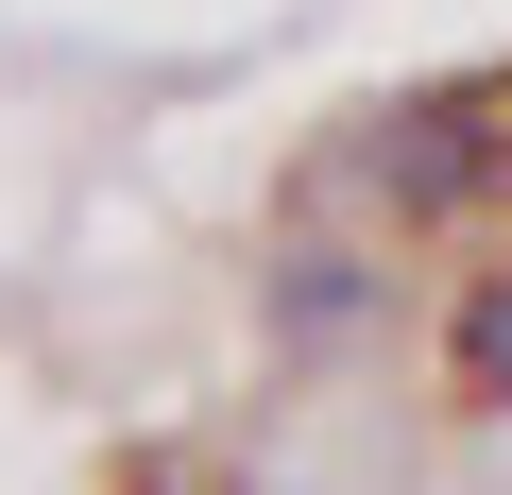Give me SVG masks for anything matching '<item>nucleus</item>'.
<instances>
[{"instance_id": "nucleus-1", "label": "nucleus", "mask_w": 512, "mask_h": 495, "mask_svg": "<svg viewBox=\"0 0 512 495\" xmlns=\"http://www.w3.org/2000/svg\"><path fill=\"white\" fill-rule=\"evenodd\" d=\"M325 188H342V222H376V239L478 222V205L512 188V86H393V103H359V120L325 137Z\"/></svg>"}, {"instance_id": "nucleus-2", "label": "nucleus", "mask_w": 512, "mask_h": 495, "mask_svg": "<svg viewBox=\"0 0 512 495\" xmlns=\"http://www.w3.org/2000/svg\"><path fill=\"white\" fill-rule=\"evenodd\" d=\"M376 308H393V274H376V222H359V239H342V222H308L291 257H274V342H308V359H325V342H359Z\"/></svg>"}, {"instance_id": "nucleus-3", "label": "nucleus", "mask_w": 512, "mask_h": 495, "mask_svg": "<svg viewBox=\"0 0 512 495\" xmlns=\"http://www.w3.org/2000/svg\"><path fill=\"white\" fill-rule=\"evenodd\" d=\"M444 359H461V393H512V257L444 291Z\"/></svg>"}]
</instances>
